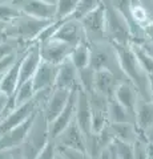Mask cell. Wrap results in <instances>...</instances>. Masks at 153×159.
I'll list each match as a JSON object with an SVG mask.
<instances>
[{
	"label": "cell",
	"instance_id": "cell-31",
	"mask_svg": "<svg viewBox=\"0 0 153 159\" xmlns=\"http://www.w3.org/2000/svg\"><path fill=\"white\" fill-rule=\"evenodd\" d=\"M93 81H95V70L92 68H84L79 70V85L85 93L93 92Z\"/></svg>",
	"mask_w": 153,
	"mask_h": 159
},
{
	"label": "cell",
	"instance_id": "cell-5",
	"mask_svg": "<svg viewBox=\"0 0 153 159\" xmlns=\"http://www.w3.org/2000/svg\"><path fill=\"white\" fill-rule=\"evenodd\" d=\"M84 32L89 44H98L107 41V16H105V4L98 7L93 12L88 13L81 20Z\"/></svg>",
	"mask_w": 153,
	"mask_h": 159
},
{
	"label": "cell",
	"instance_id": "cell-41",
	"mask_svg": "<svg viewBox=\"0 0 153 159\" xmlns=\"http://www.w3.org/2000/svg\"><path fill=\"white\" fill-rule=\"evenodd\" d=\"M43 2H45V3H49V4H53V6H56L57 0H43Z\"/></svg>",
	"mask_w": 153,
	"mask_h": 159
},
{
	"label": "cell",
	"instance_id": "cell-13",
	"mask_svg": "<svg viewBox=\"0 0 153 159\" xmlns=\"http://www.w3.org/2000/svg\"><path fill=\"white\" fill-rule=\"evenodd\" d=\"M75 122L81 129L85 138L92 134V111L88 94L79 88L76 98V110H75Z\"/></svg>",
	"mask_w": 153,
	"mask_h": 159
},
{
	"label": "cell",
	"instance_id": "cell-46",
	"mask_svg": "<svg viewBox=\"0 0 153 159\" xmlns=\"http://www.w3.org/2000/svg\"><path fill=\"white\" fill-rule=\"evenodd\" d=\"M2 37H3V36H0V39H2Z\"/></svg>",
	"mask_w": 153,
	"mask_h": 159
},
{
	"label": "cell",
	"instance_id": "cell-15",
	"mask_svg": "<svg viewBox=\"0 0 153 159\" xmlns=\"http://www.w3.org/2000/svg\"><path fill=\"white\" fill-rule=\"evenodd\" d=\"M71 93L72 90H65V89H59V88H53L51 90L48 98L45 99V102H44L41 107V111L48 122L53 121L59 116V113L67 105L68 99L71 97Z\"/></svg>",
	"mask_w": 153,
	"mask_h": 159
},
{
	"label": "cell",
	"instance_id": "cell-43",
	"mask_svg": "<svg viewBox=\"0 0 153 159\" xmlns=\"http://www.w3.org/2000/svg\"><path fill=\"white\" fill-rule=\"evenodd\" d=\"M56 159H63V158H61V157H60V155H59V154H57V157H56Z\"/></svg>",
	"mask_w": 153,
	"mask_h": 159
},
{
	"label": "cell",
	"instance_id": "cell-2",
	"mask_svg": "<svg viewBox=\"0 0 153 159\" xmlns=\"http://www.w3.org/2000/svg\"><path fill=\"white\" fill-rule=\"evenodd\" d=\"M51 141L49 135V122L44 117L41 109L37 111L33 123L31 126L26 141L20 146L23 158L24 159H36L40 151L47 146V143Z\"/></svg>",
	"mask_w": 153,
	"mask_h": 159
},
{
	"label": "cell",
	"instance_id": "cell-16",
	"mask_svg": "<svg viewBox=\"0 0 153 159\" xmlns=\"http://www.w3.org/2000/svg\"><path fill=\"white\" fill-rule=\"evenodd\" d=\"M40 62H41V57H40V52H39V43H32L29 48L23 53V57L20 61L19 85L32 80L36 69L40 65Z\"/></svg>",
	"mask_w": 153,
	"mask_h": 159
},
{
	"label": "cell",
	"instance_id": "cell-24",
	"mask_svg": "<svg viewBox=\"0 0 153 159\" xmlns=\"http://www.w3.org/2000/svg\"><path fill=\"white\" fill-rule=\"evenodd\" d=\"M108 119H109V123H116V122L135 123V116L128 111L121 103H118L113 97H111L109 101H108Z\"/></svg>",
	"mask_w": 153,
	"mask_h": 159
},
{
	"label": "cell",
	"instance_id": "cell-26",
	"mask_svg": "<svg viewBox=\"0 0 153 159\" xmlns=\"http://www.w3.org/2000/svg\"><path fill=\"white\" fill-rule=\"evenodd\" d=\"M131 45H132V49H133V52H135L137 60H139L142 70H144L145 74L148 76V78L153 77V58L144 51V49H142V47L139 43L133 41Z\"/></svg>",
	"mask_w": 153,
	"mask_h": 159
},
{
	"label": "cell",
	"instance_id": "cell-44",
	"mask_svg": "<svg viewBox=\"0 0 153 159\" xmlns=\"http://www.w3.org/2000/svg\"><path fill=\"white\" fill-rule=\"evenodd\" d=\"M151 158L153 159V147H152V155H151Z\"/></svg>",
	"mask_w": 153,
	"mask_h": 159
},
{
	"label": "cell",
	"instance_id": "cell-32",
	"mask_svg": "<svg viewBox=\"0 0 153 159\" xmlns=\"http://www.w3.org/2000/svg\"><path fill=\"white\" fill-rule=\"evenodd\" d=\"M57 154L63 159H92L87 151L67 148V147H57Z\"/></svg>",
	"mask_w": 153,
	"mask_h": 159
},
{
	"label": "cell",
	"instance_id": "cell-35",
	"mask_svg": "<svg viewBox=\"0 0 153 159\" xmlns=\"http://www.w3.org/2000/svg\"><path fill=\"white\" fill-rule=\"evenodd\" d=\"M0 159H24L20 146L7 148V150H0Z\"/></svg>",
	"mask_w": 153,
	"mask_h": 159
},
{
	"label": "cell",
	"instance_id": "cell-14",
	"mask_svg": "<svg viewBox=\"0 0 153 159\" xmlns=\"http://www.w3.org/2000/svg\"><path fill=\"white\" fill-rule=\"evenodd\" d=\"M77 90H79V88L75 89V90H72L71 97H69V99H68L67 105L64 106V109L59 113V116L53 119V121L49 122V135H51V139L56 138L72 121H75Z\"/></svg>",
	"mask_w": 153,
	"mask_h": 159
},
{
	"label": "cell",
	"instance_id": "cell-7",
	"mask_svg": "<svg viewBox=\"0 0 153 159\" xmlns=\"http://www.w3.org/2000/svg\"><path fill=\"white\" fill-rule=\"evenodd\" d=\"M39 52H40L41 61L53 64V65H60L69 58L72 47L52 37L47 41L39 44Z\"/></svg>",
	"mask_w": 153,
	"mask_h": 159
},
{
	"label": "cell",
	"instance_id": "cell-39",
	"mask_svg": "<svg viewBox=\"0 0 153 159\" xmlns=\"http://www.w3.org/2000/svg\"><path fill=\"white\" fill-rule=\"evenodd\" d=\"M142 135H144V138L148 141V143H149L151 146H153V125L151 127H148L146 130L142 133Z\"/></svg>",
	"mask_w": 153,
	"mask_h": 159
},
{
	"label": "cell",
	"instance_id": "cell-3",
	"mask_svg": "<svg viewBox=\"0 0 153 159\" xmlns=\"http://www.w3.org/2000/svg\"><path fill=\"white\" fill-rule=\"evenodd\" d=\"M52 20H41L22 13L20 17H17L15 21L9 23L6 27L3 32V37L15 39L22 43L32 44L36 41L40 32Z\"/></svg>",
	"mask_w": 153,
	"mask_h": 159
},
{
	"label": "cell",
	"instance_id": "cell-33",
	"mask_svg": "<svg viewBox=\"0 0 153 159\" xmlns=\"http://www.w3.org/2000/svg\"><path fill=\"white\" fill-rule=\"evenodd\" d=\"M116 151V159H133V147L131 143H124L120 141H113Z\"/></svg>",
	"mask_w": 153,
	"mask_h": 159
},
{
	"label": "cell",
	"instance_id": "cell-4",
	"mask_svg": "<svg viewBox=\"0 0 153 159\" xmlns=\"http://www.w3.org/2000/svg\"><path fill=\"white\" fill-rule=\"evenodd\" d=\"M105 16H107V41L112 45H129L133 40V29L129 21L120 13L112 4L105 6Z\"/></svg>",
	"mask_w": 153,
	"mask_h": 159
},
{
	"label": "cell",
	"instance_id": "cell-6",
	"mask_svg": "<svg viewBox=\"0 0 153 159\" xmlns=\"http://www.w3.org/2000/svg\"><path fill=\"white\" fill-rule=\"evenodd\" d=\"M53 39L60 40V41L71 45L72 48L79 45V44L88 43L81 21L73 17L61 20L57 31L53 34Z\"/></svg>",
	"mask_w": 153,
	"mask_h": 159
},
{
	"label": "cell",
	"instance_id": "cell-34",
	"mask_svg": "<svg viewBox=\"0 0 153 159\" xmlns=\"http://www.w3.org/2000/svg\"><path fill=\"white\" fill-rule=\"evenodd\" d=\"M56 157H57V147L55 145V142L51 139L47 143V146L40 151L36 159H56Z\"/></svg>",
	"mask_w": 153,
	"mask_h": 159
},
{
	"label": "cell",
	"instance_id": "cell-23",
	"mask_svg": "<svg viewBox=\"0 0 153 159\" xmlns=\"http://www.w3.org/2000/svg\"><path fill=\"white\" fill-rule=\"evenodd\" d=\"M69 61L75 65L77 70H81L84 68L89 66L91 61V44L83 43L72 48V52L69 54Z\"/></svg>",
	"mask_w": 153,
	"mask_h": 159
},
{
	"label": "cell",
	"instance_id": "cell-25",
	"mask_svg": "<svg viewBox=\"0 0 153 159\" xmlns=\"http://www.w3.org/2000/svg\"><path fill=\"white\" fill-rule=\"evenodd\" d=\"M20 16V9L12 3V0H2L0 2V23L8 25L9 23L15 21Z\"/></svg>",
	"mask_w": 153,
	"mask_h": 159
},
{
	"label": "cell",
	"instance_id": "cell-38",
	"mask_svg": "<svg viewBox=\"0 0 153 159\" xmlns=\"http://www.w3.org/2000/svg\"><path fill=\"white\" fill-rule=\"evenodd\" d=\"M139 44L142 47V49H144V51L153 58V43H151V41H140Z\"/></svg>",
	"mask_w": 153,
	"mask_h": 159
},
{
	"label": "cell",
	"instance_id": "cell-30",
	"mask_svg": "<svg viewBox=\"0 0 153 159\" xmlns=\"http://www.w3.org/2000/svg\"><path fill=\"white\" fill-rule=\"evenodd\" d=\"M132 147H133V159H151L153 146L148 143V141L142 135V133L135 141V143H132Z\"/></svg>",
	"mask_w": 153,
	"mask_h": 159
},
{
	"label": "cell",
	"instance_id": "cell-1",
	"mask_svg": "<svg viewBox=\"0 0 153 159\" xmlns=\"http://www.w3.org/2000/svg\"><path fill=\"white\" fill-rule=\"evenodd\" d=\"M115 49L118 68L128 81L132 82L137 89L140 97L149 99V81L145 72L142 70L132 45H112Z\"/></svg>",
	"mask_w": 153,
	"mask_h": 159
},
{
	"label": "cell",
	"instance_id": "cell-12",
	"mask_svg": "<svg viewBox=\"0 0 153 159\" xmlns=\"http://www.w3.org/2000/svg\"><path fill=\"white\" fill-rule=\"evenodd\" d=\"M36 114L32 116L29 119H27V121H24L23 123H20V125L15 126L0 134V150H7V148L22 146L23 142L26 141L29 130H31V126L33 123V119H35Z\"/></svg>",
	"mask_w": 153,
	"mask_h": 159
},
{
	"label": "cell",
	"instance_id": "cell-11",
	"mask_svg": "<svg viewBox=\"0 0 153 159\" xmlns=\"http://www.w3.org/2000/svg\"><path fill=\"white\" fill-rule=\"evenodd\" d=\"M125 80L121 73L113 72L111 69H100L95 70V81H93V92L103 94L108 98L113 96L116 86L118 82Z\"/></svg>",
	"mask_w": 153,
	"mask_h": 159
},
{
	"label": "cell",
	"instance_id": "cell-45",
	"mask_svg": "<svg viewBox=\"0 0 153 159\" xmlns=\"http://www.w3.org/2000/svg\"><path fill=\"white\" fill-rule=\"evenodd\" d=\"M2 76H3V74H2ZM2 76H0V82H2Z\"/></svg>",
	"mask_w": 153,
	"mask_h": 159
},
{
	"label": "cell",
	"instance_id": "cell-19",
	"mask_svg": "<svg viewBox=\"0 0 153 159\" xmlns=\"http://www.w3.org/2000/svg\"><path fill=\"white\" fill-rule=\"evenodd\" d=\"M55 88L65 89V90H75V89L80 88L79 85V70L69 61V58L59 65Z\"/></svg>",
	"mask_w": 153,
	"mask_h": 159
},
{
	"label": "cell",
	"instance_id": "cell-47",
	"mask_svg": "<svg viewBox=\"0 0 153 159\" xmlns=\"http://www.w3.org/2000/svg\"><path fill=\"white\" fill-rule=\"evenodd\" d=\"M151 155H152V154H151ZM151 159H152V158H151Z\"/></svg>",
	"mask_w": 153,
	"mask_h": 159
},
{
	"label": "cell",
	"instance_id": "cell-36",
	"mask_svg": "<svg viewBox=\"0 0 153 159\" xmlns=\"http://www.w3.org/2000/svg\"><path fill=\"white\" fill-rule=\"evenodd\" d=\"M113 141H115V139H113ZM96 159H116V151H115V145H113V142L98 154L96 157Z\"/></svg>",
	"mask_w": 153,
	"mask_h": 159
},
{
	"label": "cell",
	"instance_id": "cell-27",
	"mask_svg": "<svg viewBox=\"0 0 153 159\" xmlns=\"http://www.w3.org/2000/svg\"><path fill=\"white\" fill-rule=\"evenodd\" d=\"M35 90H33V86H32V81L29 80L27 82H23L22 85H19L17 89L15 90L13 93V102H15V106H19V105H23L28 101L35 97Z\"/></svg>",
	"mask_w": 153,
	"mask_h": 159
},
{
	"label": "cell",
	"instance_id": "cell-9",
	"mask_svg": "<svg viewBox=\"0 0 153 159\" xmlns=\"http://www.w3.org/2000/svg\"><path fill=\"white\" fill-rule=\"evenodd\" d=\"M55 142L56 147H67V148H75V150L87 151V142L85 135L81 131V129L77 126L75 121H72L64 130L59 134L56 138L52 139Z\"/></svg>",
	"mask_w": 153,
	"mask_h": 159
},
{
	"label": "cell",
	"instance_id": "cell-8",
	"mask_svg": "<svg viewBox=\"0 0 153 159\" xmlns=\"http://www.w3.org/2000/svg\"><path fill=\"white\" fill-rule=\"evenodd\" d=\"M89 97L92 111V133H97L109 125L108 119V101L109 98L96 92L87 93Z\"/></svg>",
	"mask_w": 153,
	"mask_h": 159
},
{
	"label": "cell",
	"instance_id": "cell-18",
	"mask_svg": "<svg viewBox=\"0 0 153 159\" xmlns=\"http://www.w3.org/2000/svg\"><path fill=\"white\" fill-rule=\"evenodd\" d=\"M112 97L115 98L118 103H121L128 111L135 116L136 105H137V101H139V98H140V94L132 82H129L127 78L120 81L118 85L116 86L115 92H113Z\"/></svg>",
	"mask_w": 153,
	"mask_h": 159
},
{
	"label": "cell",
	"instance_id": "cell-17",
	"mask_svg": "<svg viewBox=\"0 0 153 159\" xmlns=\"http://www.w3.org/2000/svg\"><path fill=\"white\" fill-rule=\"evenodd\" d=\"M57 72H59V65H53V64L41 61L31 80L35 93L55 88Z\"/></svg>",
	"mask_w": 153,
	"mask_h": 159
},
{
	"label": "cell",
	"instance_id": "cell-21",
	"mask_svg": "<svg viewBox=\"0 0 153 159\" xmlns=\"http://www.w3.org/2000/svg\"><path fill=\"white\" fill-rule=\"evenodd\" d=\"M135 123L141 133L153 125V101L139 98L135 110Z\"/></svg>",
	"mask_w": 153,
	"mask_h": 159
},
{
	"label": "cell",
	"instance_id": "cell-28",
	"mask_svg": "<svg viewBox=\"0 0 153 159\" xmlns=\"http://www.w3.org/2000/svg\"><path fill=\"white\" fill-rule=\"evenodd\" d=\"M79 2L80 0H57L55 19L53 20H65V19L72 17Z\"/></svg>",
	"mask_w": 153,
	"mask_h": 159
},
{
	"label": "cell",
	"instance_id": "cell-37",
	"mask_svg": "<svg viewBox=\"0 0 153 159\" xmlns=\"http://www.w3.org/2000/svg\"><path fill=\"white\" fill-rule=\"evenodd\" d=\"M8 98H9V97H7V96H4V94L0 93V122H2V119H3L4 109H6V106H7Z\"/></svg>",
	"mask_w": 153,
	"mask_h": 159
},
{
	"label": "cell",
	"instance_id": "cell-42",
	"mask_svg": "<svg viewBox=\"0 0 153 159\" xmlns=\"http://www.w3.org/2000/svg\"><path fill=\"white\" fill-rule=\"evenodd\" d=\"M103 2H104V4L107 6V4H109V3H111V0H103Z\"/></svg>",
	"mask_w": 153,
	"mask_h": 159
},
{
	"label": "cell",
	"instance_id": "cell-10",
	"mask_svg": "<svg viewBox=\"0 0 153 159\" xmlns=\"http://www.w3.org/2000/svg\"><path fill=\"white\" fill-rule=\"evenodd\" d=\"M20 12L28 16L41 19V20H53L55 19L56 6L45 3L43 0H12Z\"/></svg>",
	"mask_w": 153,
	"mask_h": 159
},
{
	"label": "cell",
	"instance_id": "cell-29",
	"mask_svg": "<svg viewBox=\"0 0 153 159\" xmlns=\"http://www.w3.org/2000/svg\"><path fill=\"white\" fill-rule=\"evenodd\" d=\"M103 4H104L103 0H80L75 9V12L72 15V17L81 20L83 17H85L88 13H91L95 11V9H97L98 7H101Z\"/></svg>",
	"mask_w": 153,
	"mask_h": 159
},
{
	"label": "cell",
	"instance_id": "cell-20",
	"mask_svg": "<svg viewBox=\"0 0 153 159\" xmlns=\"http://www.w3.org/2000/svg\"><path fill=\"white\" fill-rule=\"evenodd\" d=\"M27 49H26V51H27ZM26 51H24V52H26ZM24 52H22L20 54H19V57L16 58V61H15L12 65L6 70V73L2 76V82H0V93L4 94V96H7V97H12L15 90L17 89L19 74H20V61H22V57H23Z\"/></svg>",
	"mask_w": 153,
	"mask_h": 159
},
{
	"label": "cell",
	"instance_id": "cell-40",
	"mask_svg": "<svg viewBox=\"0 0 153 159\" xmlns=\"http://www.w3.org/2000/svg\"><path fill=\"white\" fill-rule=\"evenodd\" d=\"M6 24H3V23H0V36H3V32H4V29H6Z\"/></svg>",
	"mask_w": 153,
	"mask_h": 159
},
{
	"label": "cell",
	"instance_id": "cell-48",
	"mask_svg": "<svg viewBox=\"0 0 153 159\" xmlns=\"http://www.w3.org/2000/svg\"><path fill=\"white\" fill-rule=\"evenodd\" d=\"M0 2H2V0H0Z\"/></svg>",
	"mask_w": 153,
	"mask_h": 159
},
{
	"label": "cell",
	"instance_id": "cell-22",
	"mask_svg": "<svg viewBox=\"0 0 153 159\" xmlns=\"http://www.w3.org/2000/svg\"><path fill=\"white\" fill-rule=\"evenodd\" d=\"M109 129L113 138L116 141L124 142V143H135V141L141 131L137 129L136 123L133 122H116V123H109Z\"/></svg>",
	"mask_w": 153,
	"mask_h": 159
}]
</instances>
